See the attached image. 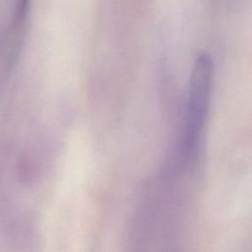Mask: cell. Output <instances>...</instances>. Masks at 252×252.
<instances>
[{
    "label": "cell",
    "instance_id": "1",
    "mask_svg": "<svg viewBox=\"0 0 252 252\" xmlns=\"http://www.w3.org/2000/svg\"><path fill=\"white\" fill-rule=\"evenodd\" d=\"M214 62L207 52L200 53L194 62L188 84L185 123L184 154L187 160L195 157L211 100Z\"/></svg>",
    "mask_w": 252,
    "mask_h": 252
}]
</instances>
